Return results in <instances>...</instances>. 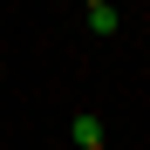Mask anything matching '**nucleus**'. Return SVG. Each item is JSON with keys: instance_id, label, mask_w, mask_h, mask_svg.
<instances>
[{"instance_id": "f257e3e1", "label": "nucleus", "mask_w": 150, "mask_h": 150, "mask_svg": "<svg viewBox=\"0 0 150 150\" xmlns=\"http://www.w3.org/2000/svg\"><path fill=\"white\" fill-rule=\"evenodd\" d=\"M68 137L82 143V150H103V116H89V109H82V116L68 123Z\"/></svg>"}, {"instance_id": "f03ea898", "label": "nucleus", "mask_w": 150, "mask_h": 150, "mask_svg": "<svg viewBox=\"0 0 150 150\" xmlns=\"http://www.w3.org/2000/svg\"><path fill=\"white\" fill-rule=\"evenodd\" d=\"M89 34H116V7H109V0L89 7Z\"/></svg>"}]
</instances>
